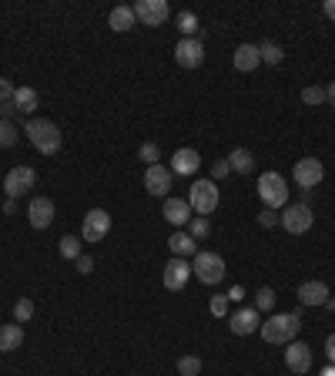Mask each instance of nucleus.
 Instances as JSON below:
<instances>
[{
	"label": "nucleus",
	"mask_w": 335,
	"mask_h": 376,
	"mask_svg": "<svg viewBox=\"0 0 335 376\" xmlns=\"http://www.w3.org/2000/svg\"><path fill=\"white\" fill-rule=\"evenodd\" d=\"M299 329H302V312H275L258 326L265 342H292L299 336Z\"/></svg>",
	"instance_id": "nucleus-1"
},
{
	"label": "nucleus",
	"mask_w": 335,
	"mask_h": 376,
	"mask_svg": "<svg viewBox=\"0 0 335 376\" xmlns=\"http://www.w3.org/2000/svg\"><path fill=\"white\" fill-rule=\"evenodd\" d=\"M24 135L31 138V145L37 148L40 154H57L61 152V128L47 118H31Z\"/></svg>",
	"instance_id": "nucleus-2"
},
{
	"label": "nucleus",
	"mask_w": 335,
	"mask_h": 376,
	"mask_svg": "<svg viewBox=\"0 0 335 376\" xmlns=\"http://www.w3.org/2000/svg\"><path fill=\"white\" fill-rule=\"evenodd\" d=\"M258 195H262V202L265 208H285L288 205V182H285L278 171H262L258 175Z\"/></svg>",
	"instance_id": "nucleus-3"
},
{
	"label": "nucleus",
	"mask_w": 335,
	"mask_h": 376,
	"mask_svg": "<svg viewBox=\"0 0 335 376\" xmlns=\"http://www.w3.org/2000/svg\"><path fill=\"white\" fill-rule=\"evenodd\" d=\"M188 205H191L195 215H204V219H208L218 208V185L211 178H198L195 185L188 188Z\"/></svg>",
	"instance_id": "nucleus-4"
},
{
	"label": "nucleus",
	"mask_w": 335,
	"mask_h": 376,
	"mask_svg": "<svg viewBox=\"0 0 335 376\" xmlns=\"http://www.w3.org/2000/svg\"><path fill=\"white\" fill-rule=\"evenodd\" d=\"M191 273H195V279L204 282V286H218V282L225 279V259L218 256V252H195Z\"/></svg>",
	"instance_id": "nucleus-5"
},
{
	"label": "nucleus",
	"mask_w": 335,
	"mask_h": 376,
	"mask_svg": "<svg viewBox=\"0 0 335 376\" xmlns=\"http://www.w3.org/2000/svg\"><path fill=\"white\" fill-rule=\"evenodd\" d=\"M37 182V171L31 165H14V168L7 171V178H3V191H7V198H20V195H27Z\"/></svg>",
	"instance_id": "nucleus-6"
},
{
	"label": "nucleus",
	"mask_w": 335,
	"mask_h": 376,
	"mask_svg": "<svg viewBox=\"0 0 335 376\" xmlns=\"http://www.w3.org/2000/svg\"><path fill=\"white\" fill-rule=\"evenodd\" d=\"M278 222H282L285 232H292V236H305L312 222H315V215H312V208L308 205H285V212L278 215Z\"/></svg>",
	"instance_id": "nucleus-7"
},
{
	"label": "nucleus",
	"mask_w": 335,
	"mask_h": 376,
	"mask_svg": "<svg viewBox=\"0 0 335 376\" xmlns=\"http://www.w3.org/2000/svg\"><path fill=\"white\" fill-rule=\"evenodd\" d=\"M134 10V20H141L144 27H161L168 20V0H134L131 3Z\"/></svg>",
	"instance_id": "nucleus-8"
},
{
	"label": "nucleus",
	"mask_w": 335,
	"mask_h": 376,
	"mask_svg": "<svg viewBox=\"0 0 335 376\" xmlns=\"http://www.w3.org/2000/svg\"><path fill=\"white\" fill-rule=\"evenodd\" d=\"M107 232H111V215H107L104 208H91V212L84 215L81 242H100Z\"/></svg>",
	"instance_id": "nucleus-9"
},
{
	"label": "nucleus",
	"mask_w": 335,
	"mask_h": 376,
	"mask_svg": "<svg viewBox=\"0 0 335 376\" xmlns=\"http://www.w3.org/2000/svg\"><path fill=\"white\" fill-rule=\"evenodd\" d=\"M174 61L188 71L201 68V64H204V48H201L198 37H181V41L174 44Z\"/></svg>",
	"instance_id": "nucleus-10"
},
{
	"label": "nucleus",
	"mask_w": 335,
	"mask_h": 376,
	"mask_svg": "<svg viewBox=\"0 0 335 376\" xmlns=\"http://www.w3.org/2000/svg\"><path fill=\"white\" fill-rule=\"evenodd\" d=\"M285 366H288L295 376H305L308 370H312V349H308L305 342L292 340L288 342V349H285Z\"/></svg>",
	"instance_id": "nucleus-11"
},
{
	"label": "nucleus",
	"mask_w": 335,
	"mask_h": 376,
	"mask_svg": "<svg viewBox=\"0 0 335 376\" xmlns=\"http://www.w3.org/2000/svg\"><path fill=\"white\" fill-rule=\"evenodd\" d=\"M292 178H295L302 188H315L318 182L325 178V168H322L318 158H302V161H295V168H292Z\"/></svg>",
	"instance_id": "nucleus-12"
},
{
	"label": "nucleus",
	"mask_w": 335,
	"mask_h": 376,
	"mask_svg": "<svg viewBox=\"0 0 335 376\" xmlns=\"http://www.w3.org/2000/svg\"><path fill=\"white\" fill-rule=\"evenodd\" d=\"M161 279H165V286L171 292H178V289H184V286H188V279H191V262H188V259H168V266H165V275H161Z\"/></svg>",
	"instance_id": "nucleus-13"
},
{
	"label": "nucleus",
	"mask_w": 335,
	"mask_h": 376,
	"mask_svg": "<svg viewBox=\"0 0 335 376\" xmlns=\"http://www.w3.org/2000/svg\"><path fill=\"white\" fill-rule=\"evenodd\" d=\"M144 188H148V195H154V198H168V191H171V168L151 165L144 171Z\"/></svg>",
	"instance_id": "nucleus-14"
},
{
	"label": "nucleus",
	"mask_w": 335,
	"mask_h": 376,
	"mask_svg": "<svg viewBox=\"0 0 335 376\" xmlns=\"http://www.w3.org/2000/svg\"><path fill=\"white\" fill-rule=\"evenodd\" d=\"M332 296H329V286L322 279H308L299 286V303L302 306H325Z\"/></svg>",
	"instance_id": "nucleus-15"
},
{
	"label": "nucleus",
	"mask_w": 335,
	"mask_h": 376,
	"mask_svg": "<svg viewBox=\"0 0 335 376\" xmlns=\"http://www.w3.org/2000/svg\"><path fill=\"white\" fill-rule=\"evenodd\" d=\"M232 333L234 336H251L258 326H262V319H258V309L248 306V309H238V312H232Z\"/></svg>",
	"instance_id": "nucleus-16"
},
{
	"label": "nucleus",
	"mask_w": 335,
	"mask_h": 376,
	"mask_svg": "<svg viewBox=\"0 0 335 376\" xmlns=\"http://www.w3.org/2000/svg\"><path fill=\"white\" fill-rule=\"evenodd\" d=\"M201 168V154L195 148H178L171 154V175H195Z\"/></svg>",
	"instance_id": "nucleus-17"
},
{
	"label": "nucleus",
	"mask_w": 335,
	"mask_h": 376,
	"mask_svg": "<svg viewBox=\"0 0 335 376\" xmlns=\"http://www.w3.org/2000/svg\"><path fill=\"white\" fill-rule=\"evenodd\" d=\"M161 215H165L171 225H178V229H181V225L191 222V215H195V212H191V205H188V198H171V195H168L165 212H161Z\"/></svg>",
	"instance_id": "nucleus-18"
},
{
	"label": "nucleus",
	"mask_w": 335,
	"mask_h": 376,
	"mask_svg": "<svg viewBox=\"0 0 335 376\" xmlns=\"http://www.w3.org/2000/svg\"><path fill=\"white\" fill-rule=\"evenodd\" d=\"M27 222L34 229H47L54 222V202L50 198H34L31 205H27Z\"/></svg>",
	"instance_id": "nucleus-19"
},
{
	"label": "nucleus",
	"mask_w": 335,
	"mask_h": 376,
	"mask_svg": "<svg viewBox=\"0 0 335 376\" xmlns=\"http://www.w3.org/2000/svg\"><path fill=\"white\" fill-rule=\"evenodd\" d=\"M258 64H262L258 44H241V48L234 51V68H238V71H245V74H248V71H255Z\"/></svg>",
	"instance_id": "nucleus-20"
},
{
	"label": "nucleus",
	"mask_w": 335,
	"mask_h": 376,
	"mask_svg": "<svg viewBox=\"0 0 335 376\" xmlns=\"http://www.w3.org/2000/svg\"><path fill=\"white\" fill-rule=\"evenodd\" d=\"M20 342H24V329H20V323L0 326V353H14V349H20Z\"/></svg>",
	"instance_id": "nucleus-21"
},
{
	"label": "nucleus",
	"mask_w": 335,
	"mask_h": 376,
	"mask_svg": "<svg viewBox=\"0 0 335 376\" xmlns=\"http://www.w3.org/2000/svg\"><path fill=\"white\" fill-rule=\"evenodd\" d=\"M107 24H111V31L124 34V31H131L137 20H134V10H131V7H114V10L107 14Z\"/></svg>",
	"instance_id": "nucleus-22"
},
{
	"label": "nucleus",
	"mask_w": 335,
	"mask_h": 376,
	"mask_svg": "<svg viewBox=\"0 0 335 376\" xmlns=\"http://www.w3.org/2000/svg\"><path fill=\"white\" fill-rule=\"evenodd\" d=\"M14 108H17V115H34V108H37V91L27 85H20L14 91Z\"/></svg>",
	"instance_id": "nucleus-23"
},
{
	"label": "nucleus",
	"mask_w": 335,
	"mask_h": 376,
	"mask_svg": "<svg viewBox=\"0 0 335 376\" xmlns=\"http://www.w3.org/2000/svg\"><path fill=\"white\" fill-rule=\"evenodd\" d=\"M168 249L178 259H188V256H195V239H191L188 232H174V236L168 239Z\"/></svg>",
	"instance_id": "nucleus-24"
},
{
	"label": "nucleus",
	"mask_w": 335,
	"mask_h": 376,
	"mask_svg": "<svg viewBox=\"0 0 335 376\" xmlns=\"http://www.w3.org/2000/svg\"><path fill=\"white\" fill-rule=\"evenodd\" d=\"M228 165H232V171H238V175H248V171L255 168V158H251L248 148H234V152L228 154Z\"/></svg>",
	"instance_id": "nucleus-25"
},
{
	"label": "nucleus",
	"mask_w": 335,
	"mask_h": 376,
	"mask_svg": "<svg viewBox=\"0 0 335 376\" xmlns=\"http://www.w3.org/2000/svg\"><path fill=\"white\" fill-rule=\"evenodd\" d=\"M258 54H262V61H265V64H271V68H275V64H282V61H285V51L278 48V44H271V41H265V44H258Z\"/></svg>",
	"instance_id": "nucleus-26"
},
{
	"label": "nucleus",
	"mask_w": 335,
	"mask_h": 376,
	"mask_svg": "<svg viewBox=\"0 0 335 376\" xmlns=\"http://www.w3.org/2000/svg\"><path fill=\"white\" fill-rule=\"evenodd\" d=\"M174 24H178V31H181L184 37H195V31H198V17H195L191 10H181V14L174 17Z\"/></svg>",
	"instance_id": "nucleus-27"
},
{
	"label": "nucleus",
	"mask_w": 335,
	"mask_h": 376,
	"mask_svg": "<svg viewBox=\"0 0 335 376\" xmlns=\"http://www.w3.org/2000/svg\"><path fill=\"white\" fill-rule=\"evenodd\" d=\"M77 256H84L81 239H77V236H64V239H61V259H70V262H74Z\"/></svg>",
	"instance_id": "nucleus-28"
},
{
	"label": "nucleus",
	"mask_w": 335,
	"mask_h": 376,
	"mask_svg": "<svg viewBox=\"0 0 335 376\" xmlns=\"http://www.w3.org/2000/svg\"><path fill=\"white\" fill-rule=\"evenodd\" d=\"M255 309H258V312L275 309V289H271V286H262V289L255 292Z\"/></svg>",
	"instance_id": "nucleus-29"
},
{
	"label": "nucleus",
	"mask_w": 335,
	"mask_h": 376,
	"mask_svg": "<svg viewBox=\"0 0 335 376\" xmlns=\"http://www.w3.org/2000/svg\"><path fill=\"white\" fill-rule=\"evenodd\" d=\"M208 232H211V222H208L204 215H195V219L188 222V236H191V239H208Z\"/></svg>",
	"instance_id": "nucleus-30"
},
{
	"label": "nucleus",
	"mask_w": 335,
	"mask_h": 376,
	"mask_svg": "<svg viewBox=\"0 0 335 376\" xmlns=\"http://www.w3.org/2000/svg\"><path fill=\"white\" fill-rule=\"evenodd\" d=\"M137 158H141V161H148V168H151V165H158V161H161V148H158L154 141H144V145L137 148Z\"/></svg>",
	"instance_id": "nucleus-31"
},
{
	"label": "nucleus",
	"mask_w": 335,
	"mask_h": 376,
	"mask_svg": "<svg viewBox=\"0 0 335 376\" xmlns=\"http://www.w3.org/2000/svg\"><path fill=\"white\" fill-rule=\"evenodd\" d=\"M302 101L305 104H325V87H318V85H308V87H302Z\"/></svg>",
	"instance_id": "nucleus-32"
},
{
	"label": "nucleus",
	"mask_w": 335,
	"mask_h": 376,
	"mask_svg": "<svg viewBox=\"0 0 335 376\" xmlns=\"http://www.w3.org/2000/svg\"><path fill=\"white\" fill-rule=\"evenodd\" d=\"M17 128L10 124V121H0V148H14L17 145Z\"/></svg>",
	"instance_id": "nucleus-33"
},
{
	"label": "nucleus",
	"mask_w": 335,
	"mask_h": 376,
	"mask_svg": "<svg viewBox=\"0 0 335 376\" xmlns=\"http://www.w3.org/2000/svg\"><path fill=\"white\" fill-rule=\"evenodd\" d=\"M178 373L181 376H198L201 373V359L198 356H181L178 359Z\"/></svg>",
	"instance_id": "nucleus-34"
},
{
	"label": "nucleus",
	"mask_w": 335,
	"mask_h": 376,
	"mask_svg": "<svg viewBox=\"0 0 335 376\" xmlns=\"http://www.w3.org/2000/svg\"><path fill=\"white\" fill-rule=\"evenodd\" d=\"M14 319H17V323H27V319H34V299H17Z\"/></svg>",
	"instance_id": "nucleus-35"
},
{
	"label": "nucleus",
	"mask_w": 335,
	"mask_h": 376,
	"mask_svg": "<svg viewBox=\"0 0 335 376\" xmlns=\"http://www.w3.org/2000/svg\"><path fill=\"white\" fill-rule=\"evenodd\" d=\"M211 316H218V319H221V316H228V296H211Z\"/></svg>",
	"instance_id": "nucleus-36"
},
{
	"label": "nucleus",
	"mask_w": 335,
	"mask_h": 376,
	"mask_svg": "<svg viewBox=\"0 0 335 376\" xmlns=\"http://www.w3.org/2000/svg\"><path fill=\"white\" fill-rule=\"evenodd\" d=\"M14 91H17V85H14V81H7V78H0V104H3V101H14Z\"/></svg>",
	"instance_id": "nucleus-37"
},
{
	"label": "nucleus",
	"mask_w": 335,
	"mask_h": 376,
	"mask_svg": "<svg viewBox=\"0 0 335 376\" xmlns=\"http://www.w3.org/2000/svg\"><path fill=\"white\" fill-rule=\"evenodd\" d=\"M225 175H232L228 158H221V161H215V165H211V182H215V178H225Z\"/></svg>",
	"instance_id": "nucleus-38"
},
{
	"label": "nucleus",
	"mask_w": 335,
	"mask_h": 376,
	"mask_svg": "<svg viewBox=\"0 0 335 376\" xmlns=\"http://www.w3.org/2000/svg\"><path fill=\"white\" fill-rule=\"evenodd\" d=\"M275 222H278V215H275L271 208H262V212H258V225H262V229H275Z\"/></svg>",
	"instance_id": "nucleus-39"
},
{
	"label": "nucleus",
	"mask_w": 335,
	"mask_h": 376,
	"mask_svg": "<svg viewBox=\"0 0 335 376\" xmlns=\"http://www.w3.org/2000/svg\"><path fill=\"white\" fill-rule=\"evenodd\" d=\"M74 269H77L81 275H87L91 269H94V259H91V256H77V259H74Z\"/></svg>",
	"instance_id": "nucleus-40"
},
{
	"label": "nucleus",
	"mask_w": 335,
	"mask_h": 376,
	"mask_svg": "<svg viewBox=\"0 0 335 376\" xmlns=\"http://www.w3.org/2000/svg\"><path fill=\"white\" fill-rule=\"evenodd\" d=\"M325 356H329V363H335V333L325 336Z\"/></svg>",
	"instance_id": "nucleus-41"
},
{
	"label": "nucleus",
	"mask_w": 335,
	"mask_h": 376,
	"mask_svg": "<svg viewBox=\"0 0 335 376\" xmlns=\"http://www.w3.org/2000/svg\"><path fill=\"white\" fill-rule=\"evenodd\" d=\"M228 299H232V303H241V299H245V289H241V286H232V289H228Z\"/></svg>",
	"instance_id": "nucleus-42"
},
{
	"label": "nucleus",
	"mask_w": 335,
	"mask_h": 376,
	"mask_svg": "<svg viewBox=\"0 0 335 376\" xmlns=\"http://www.w3.org/2000/svg\"><path fill=\"white\" fill-rule=\"evenodd\" d=\"M325 104L335 108V81H329V87H325Z\"/></svg>",
	"instance_id": "nucleus-43"
},
{
	"label": "nucleus",
	"mask_w": 335,
	"mask_h": 376,
	"mask_svg": "<svg viewBox=\"0 0 335 376\" xmlns=\"http://www.w3.org/2000/svg\"><path fill=\"white\" fill-rule=\"evenodd\" d=\"M322 10H325V17L329 20H335V0H325V3H322Z\"/></svg>",
	"instance_id": "nucleus-44"
},
{
	"label": "nucleus",
	"mask_w": 335,
	"mask_h": 376,
	"mask_svg": "<svg viewBox=\"0 0 335 376\" xmlns=\"http://www.w3.org/2000/svg\"><path fill=\"white\" fill-rule=\"evenodd\" d=\"M3 212H7V215H14V212H17V202H14V198H7V202H3Z\"/></svg>",
	"instance_id": "nucleus-45"
},
{
	"label": "nucleus",
	"mask_w": 335,
	"mask_h": 376,
	"mask_svg": "<svg viewBox=\"0 0 335 376\" xmlns=\"http://www.w3.org/2000/svg\"><path fill=\"white\" fill-rule=\"evenodd\" d=\"M318 376H335V363H329V366H325V370H322Z\"/></svg>",
	"instance_id": "nucleus-46"
},
{
	"label": "nucleus",
	"mask_w": 335,
	"mask_h": 376,
	"mask_svg": "<svg viewBox=\"0 0 335 376\" xmlns=\"http://www.w3.org/2000/svg\"><path fill=\"white\" fill-rule=\"evenodd\" d=\"M325 306H329V312H335V299H329V303H325Z\"/></svg>",
	"instance_id": "nucleus-47"
}]
</instances>
